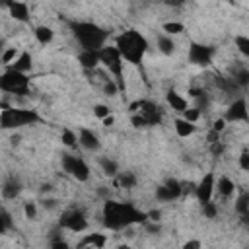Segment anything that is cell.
<instances>
[{"label": "cell", "instance_id": "obj_1", "mask_svg": "<svg viewBox=\"0 0 249 249\" xmlns=\"http://www.w3.org/2000/svg\"><path fill=\"white\" fill-rule=\"evenodd\" d=\"M146 220H148L146 212L138 210L130 202H117V200L107 198L103 204V224L109 230L119 231V230H124L132 224H140Z\"/></svg>", "mask_w": 249, "mask_h": 249}, {"label": "cell", "instance_id": "obj_2", "mask_svg": "<svg viewBox=\"0 0 249 249\" xmlns=\"http://www.w3.org/2000/svg\"><path fill=\"white\" fill-rule=\"evenodd\" d=\"M70 31L82 51H101L107 45L109 31L99 27L93 21H82V19H72L70 21Z\"/></svg>", "mask_w": 249, "mask_h": 249}, {"label": "cell", "instance_id": "obj_3", "mask_svg": "<svg viewBox=\"0 0 249 249\" xmlns=\"http://www.w3.org/2000/svg\"><path fill=\"white\" fill-rule=\"evenodd\" d=\"M113 45L119 49L121 56L134 66H138L144 60V54L148 51V39L136 29H126V31L119 33L115 37Z\"/></svg>", "mask_w": 249, "mask_h": 249}, {"label": "cell", "instance_id": "obj_4", "mask_svg": "<svg viewBox=\"0 0 249 249\" xmlns=\"http://www.w3.org/2000/svg\"><path fill=\"white\" fill-rule=\"evenodd\" d=\"M39 115L33 109H21V107H6L0 113V126L4 130H14V128H21L27 124H35L39 123Z\"/></svg>", "mask_w": 249, "mask_h": 249}, {"label": "cell", "instance_id": "obj_5", "mask_svg": "<svg viewBox=\"0 0 249 249\" xmlns=\"http://www.w3.org/2000/svg\"><path fill=\"white\" fill-rule=\"evenodd\" d=\"M99 60L105 66V70H109V74L113 76V80L117 82L119 89L124 91V74H123V66H124V58L121 56L119 49L115 45H105L99 51Z\"/></svg>", "mask_w": 249, "mask_h": 249}, {"label": "cell", "instance_id": "obj_6", "mask_svg": "<svg viewBox=\"0 0 249 249\" xmlns=\"http://www.w3.org/2000/svg\"><path fill=\"white\" fill-rule=\"evenodd\" d=\"M0 88L6 93L27 95L29 93V78H27V74H21V72H16L12 68H6L4 74L0 76Z\"/></svg>", "mask_w": 249, "mask_h": 249}, {"label": "cell", "instance_id": "obj_7", "mask_svg": "<svg viewBox=\"0 0 249 249\" xmlns=\"http://www.w3.org/2000/svg\"><path fill=\"white\" fill-rule=\"evenodd\" d=\"M60 163H62V169H64L68 175H72L76 181L86 183V181L89 179V165H88L80 156H74V154H62Z\"/></svg>", "mask_w": 249, "mask_h": 249}, {"label": "cell", "instance_id": "obj_8", "mask_svg": "<svg viewBox=\"0 0 249 249\" xmlns=\"http://www.w3.org/2000/svg\"><path fill=\"white\" fill-rule=\"evenodd\" d=\"M128 109H130L132 115H134V113L142 115L148 124H160V123H161V117H163L160 105H156V103H152V101H148V99H136V101H132V103L128 105Z\"/></svg>", "mask_w": 249, "mask_h": 249}, {"label": "cell", "instance_id": "obj_9", "mask_svg": "<svg viewBox=\"0 0 249 249\" xmlns=\"http://www.w3.org/2000/svg\"><path fill=\"white\" fill-rule=\"evenodd\" d=\"M187 58L191 64L195 66H200V68H206L212 64V58H214V49L208 47V45H202V43H196L193 41L189 45V53H187Z\"/></svg>", "mask_w": 249, "mask_h": 249}, {"label": "cell", "instance_id": "obj_10", "mask_svg": "<svg viewBox=\"0 0 249 249\" xmlns=\"http://www.w3.org/2000/svg\"><path fill=\"white\" fill-rule=\"evenodd\" d=\"M58 226H60L62 230H70V231H74V233H80V231H84V230L88 228V220H86V214H84L82 210L72 208V210H66V212L60 216Z\"/></svg>", "mask_w": 249, "mask_h": 249}, {"label": "cell", "instance_id": "obj_11", "mask_svg": "<svg viewBox=\"0 0 249 249\" xmlns=\"http://www.w3.org/2000/svg\"><path fill=\"white\" fill-rule=\"evenodd\" d=\"M214 193H216V175H214L212 171H208V173H204L202 179L196 183L195 196H196V200H198L200 206H202V204H206V202H212Z\"/></svg>", "mask_w": 249, "mask_h": 249}, {"label": "cell", "instance_id": "obj_12", "mask_svg": "<svg viewBox=\"0 0 249 249\" xmlns=\"http://www.w3.org/2000/svg\"><path fill=\"white\" fill-rule=\"evenodd\" d=\"M224 119H226L228 123H249V107H247L245 97L233 99V101L228 105Z\"/></svg>", "mask_w": 249, "mask_h": 249}, {"label": "cell", "instance_id": "obj_13", "mask_svg": "<svg viewBox=\"0 0 249 249\" xmlns=\"http://www.w3.org/2000/svg\"><path fill=\"white\" fill-rule=\"evenodd\" d=\"M78 144L84 150H89V152H97L101 148L99 136L91 128H80V132H78Z\"/></svg>", "mask_w": 249, "mask_h": 249}, {"label": "cell", "instance_id": "obj_14", "mask_svg": "<svg viewBox=\"0 0 249 249\" xmlns=\"http://www.w3.org/2000/svg\"><path fill=\"white\" fill-rule=\"evenodd\" d=\"M78 64L84 70H95L101 60H99V51H80L78 54Z\"/></svg>", "mask_w": 249, "mask_h": 249}, {"label": "cell", "instance_id": "obj_15", "mask_svg": "<svg viewBox=\"0 0 249 249\" xmlns=\"http://www.w3.org/2000/svg\"><path fill=\"white\" fill-rule=\"evenodd\" d=\"M6 8L10 10V16L16 21H21V23L29 21V6L25 2H8Z\"/></svg>", "mask_w": 249, "mask_h": 249}, {"label": "cell", "instance_id": "obj_16", "mask_svg": "<svg viewBox=\"0 0 249 249\" xmlns=\"http://www.w3.org/2000/svg\"><path fill=\"white\" fill-rule=\"evenodd\" d=\"M8 68H12V70H16V72H21V74H27V72L33 68V56H31V53L21 51L19 56L16 58V62H14L12 66H8Z\"/></svg>", "mask_w": 249, "mask_h": 249}, {"label": "cell", "instance_id": "obj_17", "mask_svg": "<svg viewBox=\"0 0 249 249\" xmlns=\"http://www.w3.org/2000/svg\"><path fill=\"white\" fill-rule=\"evenodd\" d=\"M165 99H167V103H169V107L173 109V111H177V113H185L187 109H189V105H187V99L181 95V93H177L175 89H169L167 93H165Z\"/></svg>", "mask_w": 249, "mask_h": 249}, {"label": "cell", "instance_id": "obj_18", "mask_svg": "<svg viewBox=\"0 0 249 249\" xmlns=\"http://www.w3.org/2000/svg\"><path fill=\"white\" fill-rule=\"evenodd\" d=\"M216 191H218V195H220L222 198H230V196H233V193H235V183H233L230 177L222 175V177L216 179Z\"/></svg>", "mask_w": 249, "mask_h": 249}, {"label": "cell", "instance_id": "obj_19", "mask_svg": "<svg viewBox=\"0 0 249 249\" xmlns=\"http://www.w3.org/2000/svg\"><path fill=\"white\" fill-rule=\"evenodd\" d=\"M107 243V235L105 233H99V231H93V233H86L78 245H91L95 249H103Z\"/></svg>", "mask_w": 249, "mask_h": 249}, {"label": "cell", "instance_id": "obj_20", "mask_svg": "<svg viewBox=\"0 0 249 249\" xmlns=\"http://www.w3.org/2000/svg\"><path fill=\"white\" fill-rule=\"evenodd\" d=\"M173 126H175L177 136H181V138H189V136H193V134H195V130H196V126H195L193 123L185 121L183 117H177V119L173 121Z\"/></svg>", "mask_w": 249, "mask_h": 249}, {"label": "cell", "instance_id": "obj_21", "mask_svg": "<svg viewBox=\"0 0 249 249\" xmlns=\"http://www.w3.org/2000/svg\"><path fill=\"white\" fill-rule=\"evenodd\" d=\"M156 45H158V51H160L161 54H167V56H169V54L175 53V41H173V37H169V35H165V33L158 35Z\"/></svg>", "mask_w": 249, "mask_h": 249}, {"label": "cell", "instance_id": "obj_22", "mask_svg": "<svg viewBox=\"0 0 249 249\" xmlns=\"http://www.w3.org/2000/svg\"><path fill=\"white\" fill-rule=\"evenodd\" d=\"M33 35H35L37 43H41V45H49L54 39V31L49 25H37L35 31H33Z\"/></svg>", "mask_w": 249, "mask_h": 249}, {"label": "cell", "instance_id": "obj_23", "mask_svg": "<svg viewBox=\"0 0 249 249\" xmlns=\"http://www.w3.org/2000/svg\"><path fill=\"white\" fill-rule=\"evenodd\" d=\"M19 191H21L19 181H18V179H8V181L4 183V187H2V196L8 198V200H12V198H16V196L19 195Z\"/></svg>", "mask_w": 249, "mask_h": 249}, {"label": "cell", "instance_id": "obj_24", "mask_svg": "<svg viewBox=\"0 0 249 249\" xmlns=\"http://www.w3.org/2000/svg\"><path fill=\"white\" fill-rule=\"evenodd\" d=\"M233 208H235V212L237 214H247L249 212V193H239L237 196H235V200H233Z\"/></svg>", "mask_w": 249, "mask_h": 249}, {"label": "cell", "instance_id": "obj_25", "mask_svg": "<svg viewBox=\"0 0 249 249\" xmlns=\"http://www.w3.org/2000/svg\"><path fill=\"white\" fill-rule=\"evenodd\" d=\"M99 165H101V169H103L105 175H109V177H117V175H119V165H117L115 160L101 158V160H99Z\"/></svg>", "mask_w": 249, "mask_h": 249}, {"label": "cell", "instance_id": "obj_26", "mask_svg": "<svg viewBox=\"0 0 249 249\" xmlns=\"http://www.w3.org/2000/svg\"><path fill=\"white\" fill-rule=\"evenodd\" d=\"M117 183L123 189H134L136 187V175L130 173V171H123V173L117 175Z\"/></svg>", "mask_w": 249, "mask_h": 249}, {"label": "cell", "instance_id": "obj_27", "mask_svg": "<svg viewBox=\"0 0 249 249\" xmlns=\"http://www.w3.org/2000/svg\"><path fill=\"white\" fill-rule=\"evenodd\" d=\"M231 80L235 82V86H237L239 89H245V88L249 86V68H239L237 72H233Z\"/></svg>", "mask_w": 249, "mask_h": 249}, {"label": "cell", "instance_id": "obj_28", "mask_svg": "<svg viewBox=\"0 0 249 249\" xmlns=\"http://www.w3.org/2000/svg\"><path fill=\"white\" fill-rule=\"evenodd\" d=\"M233 45L239 51L241 56L249 58V35H235L233 37Z\"/></svg>", "mask_w": 249, "mask_h": 249}, {"label": "cell", "instance_id": "obj_29", "mask_svg": "<svg viewBox=\"0 0 249 249\" xmlns=\"http://www.w3.org/2000/svg\"><path fill=\"white\" fill-rule=\"evenodd\" d=\"M161 29H163L165 35L173 37V35H181V33L185 31V25H183L181 21H165V23L161 25Z\"/></svg>", "mask_w": 249, "mask_h": 249}, {"label": "cell", "instance_id": "obj_30", "mask_svg": "<svg viewBox=\"0 0 249 249\" xmlns=\"http://www.w3.org/2000/svg\"><path fill=\"white\" fill-rule=\"evenodd\" d=\"M18 56H19V51H18L16 47H8V49H4V53H2V56H0V62L8 68V66H12V64L16 62Z\"/></svg>", "mask_w": 249, "mask_h": 249}, {"label": "cell", "instance_id": "obj_31", "mask_svg": "<svg viewBox=\"0 0 249 249\" xmlns=\"http://www.w3.org/2000/svg\"><path fill=\"white\" fill-rule=\"evenodd\" d=\"M60 140H62L64 146L74 148V146L78 144V134H76L74 130H70V128H62V132H60Z\"/></svg>", "mask_w": 249, "mask_h": 249}, {"label": "cell", "instance_id": "obj_32", "mask_svg": "<svg viewBox=\"0 0 249 249\" xmlns=\"http://www.w3.org/2000/svg\"><path fill=\"white\" fill-rule=\"evenodd\" d=\"M156 198H158L160 202H171V200H175L177 196H175L165 185H158V187H156Z\"/></svg>", "mask_w": 249, "mask_h": 249}, {"label": "cell", "instance_id": "obj_33", "mask_svg": "<svg viewBox=\"0 0 249 249\" xmlns=\"http://www.w3.org/2000/svg\"><path fill=\"white\" fill-rule=\"evenodd\" d=\"M93 117H97L99 121L111 117V109H109V105H105V103H95V105H93Z\"/></svg>", "mask_w": 249, "mask_h": 249}, {"label": "cell", "instance_id": "obj_34", "mask_svg": "<svg viewBox=\"0 0 249 249\" xmlns=\"http://www.w3.org/2000/svg\"><path fill=\"white\" fill-rule=\"evenodd\" d=\"M163 185H165V187H167V189H169V191H171V193H173L177 198L183 195V187H181V181H177V179H167Z\"/></svg>", "mask_w": 249, "mask_h": 249}, {"label": "cell", "instance_id": "obj_35", "mask_svg": "<svg viewBox=\"0 0 249 249\" xmlns=\"http://www.w3.org/2000/svg\"><path fill=\"white\" fill-rule=\"evenodd\" d=\"M200 113H202V111H198V109H196V107H189V109H187V111H185V113H183V119H185V121H189V123H193V124H195V123H196V121H198V119H200Z\"/></svg>", "mask_w": 249, "mask_h": 249}, {"label": "cell", "instance_id": "obj_36", "mask_svg": "<svg viewBox=\"0 0 249 249\" xmlns=\"http://www.w3.org/2000/svg\"><path fill=\"white\" fill-rule=\"evenodd\" d=\"M202 214L206 218H216L218 216V204L216 202H206L202 204Z\"/></svg>", "mask_w": 249, "mask_h": 249}, {"label": "cell", "instance_id": "obj_37", "mask_svg": "<svg viewBox=\"0 0 249 249\" xmlns=\"http://www.w3.org/2000/svg\"><path fill=\"white\" fill-rule=\"evenodd\" d=\"M119 91H121V89H119V86H117V82H115V80L105 82V86H103V93H105V95L113 97V95H117Z\"/></svg>", "mask_w": 249, "mask_h": 249}, {"label": "cell", "instance_id": "obj_38", "mask_svg": "<svg viewBox=\"0 0 249 249\" xmlns=\"http://www.w3.org/2000/svg\"><path fill=\"white\" fill-rule=\"evenodd\" d=\"M23 214L27 220H35L37 218V204L35 202H25L23 204Z\"/></svg>", "mask_w": 249, "mask_h": 249}, {"label": "cell", "instance_id": "obj_39", "mask_svg": "<svg viewBox=\"0 0 249 249\" xmlns=\"http://www.w3.org/2000/svg\"><path fill=\"white\" fill-rule=\"evenodd\" d=\"M12 228V216L8 210H2V216H0V230L2 231H8Z\"/></svg>", "mask_w": 249, "mask_h": 249}, {"label": "cell", "instance_id": "obj_40", "mask_svg": "<svg viewBox=\"0 0 249 249\" xmlns=\"http://www.w3.org/2000/svg\"><path fill=\"white\" fill-rule=\"evenodd\" d=\"M51 249H70V245L66 239H62V235H54L51 241Z\"/></svg>", "mask_w": 249, "mask_h": 249}, {"label": "cell", "instance_id": "obj_41", "mask_svg": "<svg viewBox=\"0 0 249 249\" xmlns=\"http://www.w3.org/2000/svg\"><path fill=\"white\" fill-rule=\"evenodd\" d=\"M130 124H132L134 128H142V126H148V123H146V119H144L142 115H138V113H134V115H130Z\"/></svg>", "mask_w": 249, "mask_h": 249}, {"label": "cell", "instance_id": "obj_42", "mask_svg": "<svg viewBox=\"0 0 249 249\" xmlns=\"http://www.w3.org/2000/svg\"><path fill=\"white\" fill-rule=\"evenodd\" d=\"M237 163H239V167H241L243 171H249V150H245V152L239 154Z\"/></svg>", "mask_w": 249, "mask_h": 249}, {"label": "cell", "instance_id": "obj_43", "mask_svg": "<svg viewBox=\"0 0 249 249\" xmlns=\"http://www.w3.org/2000/svg\"><path fill=\"white\" fill-rule=\"evenodd\" d=\"M181 249H202V243L200 239H187Z\"/></svg>", "mask_w": 249, "mask_h": 249}, {"label": "cell", "instance_id": "obj_44", "mask_svg": "<svg viewBox=\"0 0 249 249\" xmlns=\"http://www.w3.org/2000/svg\"><path fill=\"white\" fill-rule=\"evenodd\" d=\"M226 124H228V121H226V119H216V121L212 123V130H216V132H224Z\"/></svg>", "mask_w": 249, "mask_h": 249}, {"label": "cell", "instance_id": "obj_45", "mask_svg": "<svg viewBox=\"0 0 249 249\" xmlns=\"http://www.w3.org/2000/svg\"><path fill=\"white\" fill-rule=\"evenodd\" d=\"M146 216H148V220H150V222H160L161 212H160L158 208H152V210H148V212H146Z\"/></svg>", "mask_w": 249, "mask_h": 249}, {"label": "cell", "instance_id": "obj_46", "mask_svg": "<svg viewBox=\"0 0 249 249\" xmlns=\"http://www.w3.org/2000/svg\"><path fill=\"white\" fill-rule=\"evenodd\" d=\"M206 140H208L210 144H216V142H220V132H216V130H210V132H208V136H206Z\"/></svg>", "mask_w": 249, "mask_h": 249}, {"label": "cell", "instance_id": "obj_47", "mask_svg": "<svg viewBox=\"0 0 249 249\" xmlns=\"http://www.w3.org/2000/svg\"><path fill=\"white\" fill-rule=\"evenodd\" d=\"M222 152H224V146H222L220 142L212 144V154H222Z\"/></svg>", "mask_w": 249, "mask_h": 249}, {"label": "cell", "instance_id": "obj_48", "mask_svg": "<svg viewBox=\"0 0 249 249\" xmlns=\"http://www.w3.org/2000/svg\"><path fill=\"white\" fill-rule=\"evenodd\" d=\"M101 123H103V126H113V124H115V117L111 115V117H107V119H103Z\"/></svg>", "mask_w": 249, "mask_h": 249}, {"label": "cell", "instance_id": "obj_49", "mask_svg": "<svg viewBox=\"0 0 249 249\" xmlns=\"http://www.w3.org/2000/svg\"><path fill=\"white\" fill-rule=\"evenodd\" d=\"M78 249H95V247H91V245H78Z\"/></svg>", "mask_w": 249, "mask_h": 249}]
</instances>
